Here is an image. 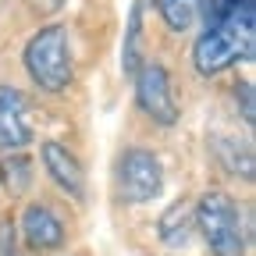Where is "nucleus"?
<instances>
[{"label":"nucleus","instance_id":"f03ea898","mask_svg":"<svg viewBox=\"0 0 256 256\" xmlns=\"http://www.w3.org/2000/svg\"><path fill=\"white\" fill-rule=\"evenodd\" d=\"M192 224L214 256H246L249 235L242 228V210L228 192H203L192 206Z\"/></svg>","mask_w":256,"mask_h":256},{"label":"nucleus","instance_id":"9b49d317","mask_svg":"<svg viewBox=\"0 0 256 256\" xmlns=\"http://www.w3.org/2000/svg\"><path fill=\"white\" fill-rule=\"evenodd\" d=\"M192 228H196V224H192V206H188L185 200L171 203L164 214H160V224H156L160 242H164V246H171V249H182V246L188 242Z\"/></svg>","mask_w":256,"mask_h":256},{"label":"nucleus","instance_id":"dca6fc26","mask_svg":"<svg viewBox=\"0 0 256 256\" xmlns=\"http://www.w3.org/2000/svg\"><path fill=\"white\" fill-rule=\"evenodd\" d=\"M60 4H64V0H32V8H36V11H43V14L60 11Z\"/></svg>","mask_w":256,"mask_h":256},{"label":"nucleus","instance_id":"f257e3e1","mask_svg":"<svg viewBox=\"0 0 256 256\" xmlns=\"http://www.w3.org/2000/svg\"><path fill=\"white\" fill-rule=\"evenodd\" d=\"M256 43V11H238L228 22H220L214 28H203V36L192 46V64L203 78H214L220 72H228L232 64L249 60Z\"/></svg>","mask_w":256,"mask_h":256},{"label":"nucleus","instance_id":"39448f33","mask_svg":"<svg viewBox=\"0 0 256 256\" xmlns=\"http://www.w3.org/2000/svg\"><path fill=\"white\" fill-rule=\"evenodd\" d=\"M136 100H139V110L156 121V124H164L171 128L178 121V100H174V92H171V75L164 64H142L139 75H136Z\"/></svg>","mask_w":256,"mask_h":256},{"label":"nucleus","instance_id":"7ed1b4c3","mask_svg":"<svg viewBox=\"0 0 256 256\" xmlns=\"http://www.w3.org/2000/svg\"><path fill=\"white\" fill-rule=\"evenodd\" d=\"M25 72L43 92H64L75 75L72 68V46H68V28L64 25H43L40 32H32V40L25 43Z\"/></svg>","mask_w":256,"mask_h":256},{"label":"nucleus","instance_id":"423d86ee","mask_svg":"<svg viewBox=\"0 0 256 256\" xmlns=\"http://www.w3.org/2000/svg\"><path fill=\"white\" fill-rule=\"evenodd\" d=\"M32 139H36V132H32L28 104H25L22 89L0 86V150H4V153H18Z\"/></svg>","mask_w":256,"mask_h":256},{"label":"nucleus","instance_id":"4468645a","mask_svg":"<svg viewBox=\"0 0 256 256\" xmlns=\"http://www.w3.org/2000/svg\"><path fill=\"white\" fill-rule=\"evenodd\" d=\"M252 82L249 78H242V82H235V107L242 110V124L246 128H252L256 124V100H252Z\"/></svg>","mask_w":256,"mask_h":256},{"label":"nucleus","instance_id":"0eeeda50","mask_svg":"<svg viewBox=\"0 0 256 256\" xmlns=\"http://www.w3.org/2000/svg\"><path fill=\"white\" fill-rule=\"evenodd\" d=\"M64 220L46 203H28L22 214V238L32 252H54L64 246Z\"/></svg>","mask_w":256,"mask_h":256},{"label":"nucleus","instance_id":"1a4fd4ad","mask_svg":"<svg viewBox=\"0 0 256 256\" xmlns=\"http://www.w3.org/2000/svg\"><path fill=\"white\" fill-rule=\"evenodd\" d=\"M210 150H214L217 164L228 171V174H235L242 182H252L256 178V156H252V146L246 139H238V136H214L210 139Z\"/></svg>","mask_w":256,"mask_h":256},{"label":"nucleus","instance_id":"9d476101","mask_svg":"<svg viewBox=\"0 0 256 256\" xmlns=\"http://www.w3.org/2000/svg\"><path fill=\"white\" fill-rule=\"evenodd\" d=\"M142 0H136L132 11H128V28H124V43H121V72L128 78H136L142 68Z\"/></svg>","mask_w":256,"mask_h":256},{"label":"nucleus","instance_id":"2eb2a0df","mask_svg":"<svg viewBox=\"0 0 256 256\" xmlns=\"http://www.w3.org/2000/svg\"><path fill=\"white\" fill-rule=\"evenodd\" d=\"M0 256H22L18 252V238H14V224L0 220Z\"/></svg>","mask_w":256,"mask_h":256},{"label":"nucleus","instance_id":"6e6552de","mask_svg":"<svg viewBox=\"0 0 256 256\" xmlns=\"http://www.w3.org/2000/svg\"><path fill=\"white\" fill-rule=\"evenodd\" d=\"M43 153V168L46 174L54 178V185L64 192V196H72V200H86V174H82V164H78V156L64 146V142H54L46 139L40 146Z\"/></svg>","mask_w":256,"mask_h":256},{"label":"nucleus","instance_id":"20e7f679","mask_svg":"<svg viewBox=\"0 0 256 256\" xmlns=\"http://www.w3.org/2000/svg\"><path fill=\"white\" fill-rule=\"evenodd\" d=\"M164 188V164L153 150H142V146H132L124 150L121 160H118V196L124 203H150L160 196Z\"/></svg>","mask_w":256,"mask_h":256},{"label":"nucleus","instance_id":"ddd939ff","mask_svg":"<svg viewBox=\"0 0 256 256\" xmlns=\"http://www.w3.org/2000/svg\"><path fill=\"white\" fill-rule=\"evenodd\" d=\"M0 171H4L8 192H25V188H28V178H32V174H28V160H25V156H8Z\"/></svg>","mask_w":256,"mask_h":256},{"label":"nucleus","instance_id":"f8f14e48","mask_svg":"<svg viewBox=\"0 0 256 256\" xmlns=\"http://www.w3.org/2000/svg\"><path fill=\"white\" fill-rule=\"evenodd\" d=\"M156 11L171 32H185L200 18V0H156Z\"/></svg>","mask_w":256,"mask_h":256}]
</instances>
